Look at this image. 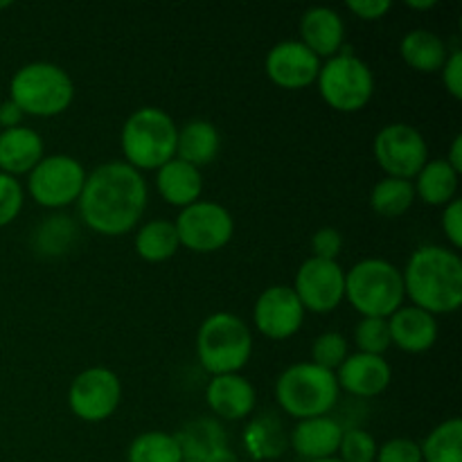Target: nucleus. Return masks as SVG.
Segmentation results:
<instances>
[{"mask_svg":"<svg viewBox=\"0 0 462 462\" xmlns=\"http://www.w3.org/2000/svg\"><path fill=\"white\" fill-rule=\"evenodd\" d=\"M147 199L149 189L143 171L126 162L111 161L86 174L77 206L86 228L106 237H117L138 226Z\"/></svg>","mask_w":462,"mask_h":462,"instance_id":"f257e3e1","label":"nucleus"},{"mask_svg":"<svg viewBox=\"0 0 462 462\" xmlns=\"http://www.w3.org/2000/svg\"><path fill=\"white\" fill-rule=\"evenodd\" d=\"M404 293L431 316L454 314L462 305V260L454 248L420 246L402 271Z\"/></svg>","mask_w":462,"mask_h":462,"instance_id":"f03ea898","label":"nucleus"},{"mask_svg":"<svg viewBox=\"0 0 462 462\" xmlns=\"http://www.w3.org/2000/svg\"><path fill=\"white\" fill-rule=\"evenodd\" d=\"M176 135L179 126L162 108L143 106L126 117L120 134L125 162L134 170H161L176 158Z\"/></svg>","mask_w":462,"mask_h":462,"instance_id":"7ed1b4c3","label":"nucleus"},{"mask_svg":"<svg viewBox=\"0 0 462 462\" xmlns=\"http://www.w3.org/2000/svg\"><path fill=\"white\" fill-rule=\"evenodd\" d=\"M346 300L361 319H391L406 300L402 271L379 257H368L346 273Z\"/></svg>","mask_w":462,"mask_h":462,"instance_id":"20e7f679","label":"nucleus"},{"mask_svg":"<svg viewBox=\"0 0 462 462\" xmlns=\"http://www.w3.org/2000/svg\"><path fill=\"white\" fill-rule=\"evenodd\" d=\"M9 99L25 116H61L75 99V84L61 66L50 61L25 63L9 81Z\"/></svg>","mask_w":462,"mask_h":462,"instance_id":"39448f33","label":"nucleus"},{"mask_svg":"<svg viewBox=\"0 0 462 462\" xmlns=\"http://www.w3.org/2000/svg\"><path fill=\"white\" fill-rule=\"evenodd\" d=\"M341 388L337 374L311 361L289 365L275 382V400L287 415L300 420L323 418L337 406Z\"/></svg>","mask_w":462,"mask_h":462,"instance_id":"423d86ee","label":"nucleus"},{"mask_svg":"<svg viewBox=\"0 0 462 462\" xmlns=\"http://www.w3.org/2000/svg\"><path fill=\"white\" fill-rule=\"evenodd\" d=\"M253 355V334L239 316L210 314L197 334V356L212 377L237 374Z\"/></svg>","mask_w":462,"mask_h":462,"instance_id":"0eeeda50","label":"nucleus"},{"mask_svg":"<svg viewBox=\"0 0 462 462\" xmlns=\"http://www.w3.org/2000/svg\"><path fill=\"white\" fill-rule=\"evenodd\" d=\"M316 84L323 102L338 113L361 111L374 95L373 70L364 59L350 52H338L320 63Z\"/></svg>","mask_w":462,"mask_h":462,"instance_id":"6e6552de","label":"nucleus"},{"mask_svg":"<svg viewBox=\"0 0 462 462\" xmlns=\"http://www.w3.org/2000/svg\"><path fill=\"white\" fill-rule=\"evenodd\" d=\"M27 176L30 197L48 210H61L77 203L86 183L84 165L66 153L43 156Z\"/></svg>","mask_w":462,"mask_h":462,"instance_id":"1a4fd4ad","label":"nucleus"},{"mask_svg":"<svg viewBox=\"0 0 462 462\" xmlns=\"http://www.w3.org/2000/svg\"><path fill=\"white\" fill-rule=\"evenodd\" d=\"M180 246L192 253H215L228 246L235 235V219L221 203L197 201L183 208L174 221Z\"/></svg>","mask_w":462,"mask_h":462,"instance_id":"9d476101","label":"nucleus"},{"mask_svg":"<svg viewBox=\"0 0 462 462\" xmlns=\"http://www.w3.org/2000/svg\"><path fill=\"white\" fill-rule=\"evenodd\" d=\"M373 152L379 167L391 179H415L429 161L427 140L415 126L406 122H393L383 126L374 135Z\"/></svg>","mask_w":462,"mask_h":462,"instance_id":"9b49d317","label":"nucleus"},{"mask_svg":"<svg viewBox=\"0 0 462 462\" xmlns=\"http://www.w3.org/2000/svg\"><path fill=\"white\" fill-rule=\"evenodd\" d=\"M122 402V382L113 370L93 365L72 379L68 388V406L84 422H104Z\"/></svg>","mask_w":462,"mask_h":462,"instance_id":"f8f14e48","label":"nucleus"},{"mask_svg":"<svg viewBox=\"0 0 462 462\" xmlns=\"http://www.w3.org/2000/svg\"><path fill=\"white\" fill-rule=\"evenodd\" d=\"M291 289L302 310L311 314H329L346 300V271L334 260L310 257L298 269Z\"/></svg>","mask_w":462,"mask_h":462,"instance_id":"ddd939ff","label":"nucleus"},{"mask_svg":"<svg viewBox=\"0 0 462 462\" xmlns=\"http://www.w3.org/2000/svg\"><path fill=\"white\" fill-rule=\"evenodd\" d=\"M305 320L300 300L287 284H273L257 296L253 307V323L257 332L271 341H284L298 334Z\"/></svg>","mask_w":462,"mask_h":462,"instance_id":"4468645a","label":"nucleus"},{"mask_svg":"<svg viewBox=\"0 0 462 462\" xmlns=\"http://www.w3.org/2000/svg\"><path fill=\"white\" fill-rule=\"evenodd\" d=\"M266 77L284 90H300L316 84L320 59L300 41H282L273 45L264 59Z\"/></svg>","mask_w":462,"mask_h":462,"instance_id":"2eb2a0df","label":"nucleus"},{"mask_svg":"<svg viewBox=\"0 0 462 462\" xmlns=\"http://www.w3.org/2000/svg\"><path fill=\"white\" fill-rule=\"evenodd\" d=\"M337 383L346 393L355 397H379L388 386H391L393 370L383 356L377 355H347L341 368L337 370Z\"/></svg>","mask_w":462,"mask_h":462,"instance_id":"dca6fc26","label":"nucleus"},{"mask_svg":"<svg viewBox=\"0 0 462 462\" xmlns=\"http://www.w3.org/2000/svg\"><path fill=\"white\" fill-rule=\"evenodd\" d=\"M206 402L215 415L228 422L248 418L255 411L257 393L242 374H219L212 377L206 388Z\"/></svg>","mask_w":462,"mask_h":462,"instance_id":"f3484780","label":"nucleus"},{"mask_svg":"<svg viewBox=\"0 0 462 462\" xmlns=\"http://www.w3.org/2000/svg\"><path fill=\"white\" fill-rule=\"evenodd\" d=\"M300 43L319 59L337 57L346 43V23L332 7H310L300 18Z\"/></svg>","mask_w":462,"mask_h":462,"instance_id":"a211bd4d","label":"nucleus"},{"mask_svg":"<svg viewBox=\"0 0 462 462\" xmlns=\"http://www.w3.org/2000/svg\"><path fill=\"white\" fill-rule=\"evenodd\" d=\"M391 343L409 355H422L431 350L438 341V320L429 311L418 310L413 305H402L388 319Z\"/></svg>","mask_w":462,"mask_h":462,"instance_id":"6ab92c4d","label":"nucleus"},{"mask_svg":"<svg viewBox=\"0 0 462 462\" xmlns=\"http://www.w3.org/2000/svg\"><path fill=\"white\" fill-rule=\"evenodd\" d=\"M346 429L337 422L334 418H310L300 420L289 433V445L296 451L300 458L314 462L334 458L338 454V445Z\"/></svg>","mask_w":462,"mask_h":462,"instance_id":"aec40b11","label":"nucleus"},{"mask_svg":"<svg viewBox=\"0 0 462 462\" xmlns=\"http://www.w3.org/2000/svg\"><path fill=\"white\" fill-rule=\"evenodd\" d=\"M45 156L43 138L30 126L0 131V171L7 176L30 174Z\"/></svg>","mask_w":462,"mask_h":462,"instance_id":"412c9836","label":"nucleus"},{"mask_svg":"<svg viewBox=\"0 0 462 462\" xmlns=\"http://www.w3.org/2000/svg\"><path fill=\"white\" fill-rule=\"evenodd\" d=\"M156 189L162 201L183 210V208L201 201V170L179 161V158H171L161 170H156Z\"/></svg>","mask_w":462,"mask_h":462,"instance_id":"4be33fe9","label":"nucleus"},{"mask_svg":"<svg viewBox=\"0 0 462 462\" xmlns=\"http://www.w3.org/2000/svg\"><path fill=\"white\" fill-rule=\"evenodd\" d=\"M221 149V135L217 126L208 120H189L176 135V158L188 165L201 167L215 162Z\"/></svg>","mask_w":462,"mask_h":462,"instance_id":"5701e85b","label":"nucleus"},{"mask_svg":"<svg viewBox=\"0 0 462 462\" xmlns=\"http://www.w3.org/2000/svg\"><path fill=\"white\" fill-rule=\"evenodd\" d=\"M458 179L460 174L451 170L445 158L427 161V165L415 176V199H420L427 206H442L458 199Z\"/></svg>","mask_w":462,"mask_h":462,"instance_id":"b1692460","label":"nucleus"},{"mask_svg":"<svg viewBox=\"0 0 462 462\" xmlns=\"http://www.w3.org/2000/svg\"><path fill=\"white\" fill-rule=\"evenodd\" d=\"M176 440L183 451V460L197 462H208L212 456L228 447L224 427L212 418H199L188 422L176 433Z\"/></svg>","mask_w":462,"mask_h":462,"instance_id":"393cba45","label":"nucleus"},{"mask_svg":"<svg viewBox=\"0 0 462 462\" xmlns=\"http://www.w3.org/2000/svg\"><path fill=\"white\" fill-rule=\"evenodd\" d=\"M400 57L418 72H440L449 50L447 43L431 30H411L400 41Z\"/></svg>","mask_w":462,"mask_h":462,"instance_id":"a878e982","label":"nucleus"},{"mask_svg":"<svg viewBox=\"0 0 462 462\" xmlns=\"http://www.w3.org/2000/svg\"><path fill=\"white\" fill-rule=\"evenodd\" d=\"M244 447L251 458L275 460L287 451L289 436L284 433L282 422L273 413H266L248 422L244 431Z\"/></svg>","mask_w":462,"mask_h":462,"instance_id":"bb28decb","label":"nucleus"},{"mask_svg":"<svg viewBox=\"0 0 462 462\" xmlns=\"http://www.w3.org/2000/svg\"><path fill=\"white\" fill-rule=\"evenodd\" d=\"M180 242L176 235L174 221L153 219L140 226L135 235V253L149 264H161L179 253Z\"/></svg>","mask_w":462,"mask_h":462,"instance_id":"cd10ccee","label":"nucleus"},{"mask_svg":"<svg viewBox=\"0 0 462 462\" xmlns=\"http://www.w3.org/2000/svg\"><path fill=\"white\" fill-rule=\"evenodd\" d=\"M413 180L391 179V176H386L370 192V208L379 217H386V219H397V217L406 215L413 208Z\"/></svg>","mask_w":462,"mask_h":462,"instance_id":"c85d7f7f","label":"nucleus"},{"mask_svg":"<svg viewBox=\"0 0 462 462\" xmlns=\"http://www.w3.org/2000/svg\"><path fill=\"white\" fill-rule=\"evenodd\" d=\"M422 462H462V422L449 418L438 424L420 445Z\"/></svg>","mask_w":462,"mask_h":462,"instance_id":"c756f323","label":"nucleus"},{"mask_svg":"<svg viewBox=\"0 0 462 462\" xmlns=\"http://www.w3.org/2000/svg\"><path fill=\"white\" fill-rule=\"evenodd\" d=\"M129 462H183L176 436L165 431H147L134 438L129 445Z\"/></svg>","mask_w":462,"mask_h":462,"instance_id":"7c9ffc66","label":"nucleus"},{"mask_svg":"<svg viewBox=\"0 0 462 462\" xmlns=\"http://www.w3.org/2000/svg\"><path fill=\"white\" fill-rule=\"evenodd\" d=\"M77 239L75 221L63 215H54L45 219L34 233V248L41 255H63L70 251L72 242Z\"/></svg>","mask_w":462,"mask_h":462,"instance_id":"2f4dec72","label":"nucleus"},{"mask_svg":"<svg viewBox=\"0 0 462 462\" xmlns=\"http://www.w3.org/2000/svg\"><path fill=\"white\" fill-rule=\"evenodd\" d=\"M347 355H350L347 352V341L338 332H325L316 337L314 343H311V364L329 370V373H337L343 361L347 359Z\"/></svg>","mask_w":462,"mask_h":462,"instance_id":"473e14b6","label":"nucleus"},{"mask_svg":"<svg viewBox=\"0 0 462 462\" xmlns=\"http://www.w3.org/2000/svg\"><path fill=\"white\" fill-rule=\"evenodd\" d=\"M355 343L364 355L383 356L393 346L388 319H361L355 328Z\"/></svg>","mask_w":462,"mask_h":462,"instance_id":"72a5a7b5","label":"nucleus"},{"mask_svg":"<svg viewBox=\"0 0 462 462\" xmlns=\"http://www.w3.org/2000/svg\"><path fill=\"white\" fill-rule=\"evenodd\" d=\"M377 442L364 429H347L343 431L338 454L341 462H374L377 460Z\"/></svg>","mask_w":462,"mask_h":462,"instance_id":"f704fd0d","label":"nucleus"},{"mask_svg":"<svg viewBox=\"0 0 462 462\" xmlns=\"http://www.w3.org/2000/svg\"><path fill=\"white\" fill-rule=\"evenodd\" d=\"M23 185L18 183V179L7 176L0 171V228L12 224L23 210Z\"/></svg>","mask_w":462,"mask_h":462,"instance_id":"c9c22d12","label":"nucleus"},{"mask_svg":"<svg viewBox=\"0 0 462 462\" xmlns=\"http://www.w3.org/2000/svg\"><path fill=\"white\" fill-rule=\"evenodd\" d=\"M374 462H422V451L415 440L409 438H393L383 442L377 449V460Z\"/></svg>","mask_w":462,"mask_h":462,"instance_id":"e433bc0d","label":"nucleus"},{"mask_svg":"<svg viewBox=\"0 0 462 462\" xmlns=\"http://www.w3.org/2000/svg\"><path fill=\"white\" fill-rule=\"evenodd\" d=\"M343 248V235L337 228H320L311 235V257L319 260H334L341 255Z\"/></svg>","mask_w":462,"mask_h":462,"instance_id":"4c0bfd02","label":"nucleus"},{"mask_svg":"<svg viewBox=\"0 0 462 462\" xmlns=\"http://www.w3.org/2000/svg\"><path fill=\"white\" fill-rule=\"evenodd\" d=\"M442 230H445V237L449 239L451 248L458 253L462 248V201L460 199H454V201L445 206V212H442Z\"/></svg>","mask_w":462,"mask_h":462,"instance_id":"58836bf2","label":"nucleus"},{"mask_svg":"<svg viewBox=\"0 0 462 462\" xmlns=\"http://www.w3.org/2000/svg\"><path fill=\"white\" fill-rule=\"evenodd\" d=\"M442 84L454 99H462V50H454L442 66Z\"/></svg>","mask_w":462,"mask_h":462,"instance_id":"ea45409f","label":"nucleus"},{"mask_svg":"<svg viewBox=\"0 0 462 462\" xmlns=\"http://www.w3.org/2000/svg\"><path fill=\"white\" fill-rule=\"evenodd\" d=\"M346 7L361 21H379L393 9L391 0H347Z\"/></svg>","mask_w":462,"mask_h":462,"instance_id":"a19ab883","label":"nucleus"},{"mask_svg":"<svg viewBox=\"0 0 462 462\" xmlns=\"http://www.w3.org/2000/svg\"><path fill=\"white\" fill-rule=\"evenodd\" d=\"M23 117H25V113H23L21 108L12 102V99H7V102L0 104V126H3V129H14V126H21Z\"/></svg>","mask_w":462,"mask_h":462,"instance_id":"79ce46f5","label":"nucleus"},{"mask_svg":"<svg viewBox=\"0 0 462 462\" xmlns=\"http://www.w3.org/2000/svg\"><path fill=\"white\" fill-rule=\"evenodd\" d=\"M447 162L451 165V170H456L458 174H462V135L458 134L454 138V143H451V149H449V156L445 158Z\"/></svg>","mask_w":462,"mask_h":462,"instance_id":"37998d69","label":"nucleus"},{"mask_svg":"<svg viewBox=\"0 0 462 462\" xmlns=\"http://www.w3.org/2000/svg\"><path fill=\"white\" fill-rule=\"evenodd\" d=\"M438 5V0H406V7L415 9V12H429Z\"/></svg>","mask_w":462,"mask_h":462,"instance_id":"c03bdc74","label":"nucleus"},{"mask_svg":"<svg viewBox=\"0 0 462 462\" xmlns=\"http://www.w3.org/2000/svg\"><path fill=\"white\" fill-rule=\"evenodd\" d=\"M208 462H239V460H237V456H235V451L230 449V447H226V449H221L219 454L212 456Z\"/></svg>","mask_w":462,"mask_h":462,"instance_id":"a18cd8bd","label":"nucleus"},{"mask_svg":"<svg viewBox=\"0 0 462 462\" xmlns=\"http://www.w3.org/2000/svg\"><path fill=\"white\" fill-rule=\"evenodd\" d=\"M314 462H341L337 458V456H334V458H325V460H314Z\"/></svg>","mask_w":462,"mask_h":462,"instance_id":"49530a36","label":"nucleus"},{"mask_svg":"<svg viewBox=\"0 0 462 462\" xmlns=\"http://www.w3.org/2000/svg\"><path fill=\"white\" fill-rule=\"evenodd\" d=\"M7 7H12V3H9V0H5V3H0V9H7Z\"/></svg>","mask_w":462,"mask_h":462,"instance_id":"de8ad7c7","label":"nucleus"},{"mask_svg":"<svg viewBox=\"0 0 462 462\" xmlns=\"http://www.w3.org/2000/svg\"><path fill=\"white\" fill-rule=\"evenodd\" d=\"M183 462H197V460H183Z\"/></svg>","mask_w":462,"mask_h":462,"instance_id":"09e8293b","label":"nucleus"}]
</instances>
